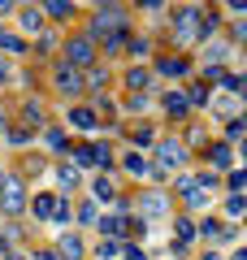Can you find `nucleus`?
<instances>
[{"instance_id":"1","label":"nucleus","mask_w":247,"mask_h":260,"mask_svg":"<svg viewBox=\"0 0 247 260\" xmlns=\"http://www.w3.org/2000/svg\"><path fill=\"white\" fill-rule=\"evenodd\" d=\"M82 35L91 39V44H100V39H109V35H130L126 5H96V18H91V26L82 30Z\"/></svg>"},{"instance_id":"2","label":"nucleus","mask_w":247,"mask_h":260,"mask_svg":"<svg viewBox=\"0 0 247 260\" xmlns=\"http://www.w3.org/2000/svg\"><path fill=\"white\" fill-rule=\"evenodd\" d=\"M26 178L18 174V169H9V174H5V169H0V213L5 217H22L26 213Z\"/></svg>"},{"instance_id":"3","label":"nucleus","mask_w":247,"mask_h":260,"mask_svg":"<svg viewBox=\"0 0 247 260\" xmlns=\"http://www.w3.org/2000/svg\"><path fill=\"white\" fill-rule=\"evenodd\" d=\"M152 169L156 174H178V169L191 160V148H187L182 139H156V148H152Z\"/></svg>"},{"instance_id":"4","label":"nucleus","mask_w":247,"mask_h":260,"mask_svg":"<svg viewBox=\"0 0 247 260\" xmlns=\"http://www.w3.org/2000/svg\"><path fill=\"white\" fill-rule=\"evenodd\" d=\"M96 61H100V48H96L87 35H70V39L61 44V65L78 70V74H82V70H91Z\"/></svg>"},{"instance_id":"5","label":"nucleus","mask_w":247,"mask_h":260,"mask_svg":"<svg viewBox=\"0 0 247 260\" xmlns=\"http://www.w3.org/2000/svg\"><path fill=\"white\" fill-rule=\"evenodd\" d=\"M200 18H204V5H182V9H169V35H174V44H195Z\"/></svg>"},{"instance_id":"6","label":"nucleus","mask_w":247,"mask_h":260,"mask_svg":"<svg viewBox=\"0 0 247 260\" xmlns=\"http://www.w3.org/2000/svg\"><path fill=\"white\" fill-rule=\"evenodd\" d=\"M52 91L65 95V100H74V95H87V87H82V74H78V70L52 61Z\"/></svg>"},{"instance_id":"7","label":"nucleus","mask_w":247,"mask_h":260,"mask_svg":"<svg viewBox=\"0 0 247 260\" xmlns=\"http://www.w3.org/2000/svg\"><path fill=\"white\" fill-rule=\"evenodd\" d=\"M13 13H18V26L26 30V35H35V39L48 35V22H44V13H39V5H18Z\"/></svg>"},{"instance_id":"8","label":"nucleus","mask_w":247,"mask_h":260,"mask_svg":"<svg viewBox=\"0 0 247 260\" xmlns=\"http://www.w3.org/2000/svg\"><path fill=\"white\" fill-rule=\"evenodd\" d=\"M165 213H169V195H165V191H143V195H139V217H143V221L165 217Z\"/></svg>"},{"instance_id":"9","label":"nucleus","mask_w":247,"mask_h":260,"mask_svg":"<svg viewBox=\"0 0 247 260\" xmlns=\"http://www.w3.org/2000/svg\"><path fill=\"white\" fill-rule=\"evenodd\" d=\"M70 126L82 130V135H91V130H100V117H96L91 104H70Z\"/></svg>"},{"instance_id":"10","label":"nucleus","mask_w":247,"mask_h":260,"mask_svg":"<svg viewBox=\"0 0 247 260\" xmlns=\"http://www.w3.org/2000/svg\"><path fill=\"white\" fill-rule=\"evenodd\" d=\"M208 160H212V174H230L234 169V148L230 143H208Z\"/></svg>"},{"instance_id":"11","label":"nucleus","mask_w":247,"mask_h":260,"mask_svg":"<svg viewBox=\"0 0 247 260\" xmlns=\"http://www.w3.org/2000/svg\"><path fill=\"white\" fill-rule=\"evenodd\" d=\"M156 74H165V78H187V74H191V61L178 56V52H169V56L156 61Z\"/></svg>"},{"instance_id":"12","label":"nucleus","mask_w":247,"mask_h":260,"mask_svg":"<svg viewBox=\"0 0 247 260\" xmlns=\"http://www.w3.org/2000/svg\"><path fill=\"white\" fill-rule=\"evenodd\" d=\"M178 195H182V204H187V208H204V204H212L208 191H200V186H195V178H178Z\"/></svg>"},{"instance_id":"13","label":"nucleus","mask_w":247,"mask_h":260,"mask_svg":"<svg viewBox=\"0 0 247 260\" xmlns=\"http://www.w3.org/2000/svg\"><path fill=\"white\" fill-rule=\"evenodd\" d=\"M126 225H130V217L126 213H121V208H117V213H113V217H100V234H104V239H126Z\"/></svg>"},{"instance_id":"14","label":"nucleus","mask_w":247,"mask_h":260,"mask_svg":"<svg viewBox=\"0 0 247 260\" xmlns=\"http://www.w3.org/2000/svg\"><path fill=\"white\" fill-rule=\"evenodd\" d=\"M161 109L169 113V117H187V113H191V104H187L182 87H174V91H165V95H161Z\"/></svg>"},{"instance_id":"15","label":"nucleus","mask_w":247,"mask_h":260,"mask_svg":"<svg viewBox=\"0 0 247 260\" xmlns=\"http://www.w3.org/2000/svg\"><path fill=\"white\" fill-rule=\"evenodd\" d=\"M52 204H56L52 191H39V195H30V200H26V208H30L35 221H48V217H52Z\"/></svg>"},{"instance_id":"16","label":"nucleus","mask_w":247,"mask_h":260,"mask_svg":"<svg viewBox=\"0 0 247 260\" xmlns=\"http://www.w3.org/2000/svg\"><path fill=\"white\" fill-rule=\"evenodd\" d=\"M147 83H152V70H143V65H130V70H126L130 95H147Z\"/></svg>"},{"instance_id":"17","label":"nucleus","mask_w":247,"mask_h":260,"mask_svg":"<svg viewBox=\"0 0 247 260\" xmlns=\"http://www.w3.org/2000/svg\"><path fill=\"white\" fill-rule=\"evenodd\" d=\"M130 143H135V152L156 148V126H152V121H139V126L130 130Z\"/></svg>"},{"instance_id":"18","label":"nucleus","mask_w":247,"mask_h":260,"mask_svg":"<svg viewBox=\"0 0 247 260\" xmlns=\"http://www.w3.org/2000/svg\"><path fill=\"white\" fill-rule=\"evenodd\" d=\"M70 165L78 169V174H82V169H96V148H91V143H74V148H70Z\"/></svg>"},{"instance_id":"19","label":"nucleus","mask_w":247,"mask_h":260,"mask_svg":"<svg viewBox=\"0 0 247 260\" xmlns=\"http://www.w3.org/2000/svg\"><path fill=\"white\" fill-rule=\"evenodd\" d=\"M82 251H87V247H82V239H78V234H61V243H56V256H61V260H82Z\"/></svg>"},{"instance_id":"20","label":"nucleus","mask_w":247,"mask_h":260,"mask_svg":"<svg viewBox=\"0 0 247 260\" xmlns=\"http://www.w3.org/2000/svg\"><path fill=\"white\" fill-rule=\"evenodd\" d=\"M121 165H126V169H130V174H135V178H156L152 160H147L143 152H126V160H121Z\"/></svg>"},{"instance_id":"21","label":"nucleus","mask_w":247,"mask_h":260,"mask_svg":"<svg viewBox=\"0 0 247 260\" xmlns=\"http://www.w3.org/2000/svg\"><path fill=\"white\" fill-rule=\"evenodd\" d=\"M39 13H44V22H70L74 18V5H65V0H48V5H39Z\"/></svg>"},{"instance_id":"22","label":"nucleus","mask_w":247,"mask_h":260,"mask_svg":"<svg viewBox=\"0 0 247 260\" xmlns=\"http://www.w3.org/2000/svg\"><path fill=\"white\" fill-rule=\"evenodd\" d=\"M5 143H9V148H30V143H35V130H26V126L18 121V126L5 130Z\"/></svg>"},{"instance_id":"23","label":"nucleus","mask_w":247,"mask_h":260,"mask_svg":"<svg viewBox=\"0 0 247 260\" xmlns=\"http://www.w3.org/2000/svg\"><path fill=\"white\" fill-rule=\"evenodd\" d=\"M22 117H26V121H22L26 130H44V109H39V100H26V104H22Z\"/></svg>"},{"instance_id":"24","label":"nucleus","mask_w":247,"mask_h":260,"mask_svg":"<svg viewBox=\"0 0 247 260\" xmlns=\"http://www.w3.org/2000/svg\"><path fill=\"white\" fill-rule=\"evenodd\" d=\"M0 52H13V56H22V52H30V44L22 35H9V30H0Z\"/></svg>"},{"instance_id":"25","label":"nucleus","mask_w":247,"mask_h":260,"mask_svg":"<svg viewBox=\"0 0 247 260\" xmlns=\"http://www.w3.org/2000/svg\"><path fill=\"white\" fill-rule=\"evenodd\" d=\"M191 239H195V221H191V217H178V225H174V243H178V247H191Z\"/></svg>"},{"instance_id":"26","label":"nucleus","mask_w":247,"mask_h":260,"mask_svg":"<svg viewBox=\"0 0 247 260\" xmlns=\"http://www.w3.org/2000/svg\"><path fill=\"white\" fill-rule=\"evenodd\" d=\"M182 95H187V104H191V109H204V104L212 100V95H208V87H204V83H191V87H182Z\"/></svg>"},{"instance_id":"27","label":"nucleus","mask_w":247,"mask_h":260,"mask_svg":"<svg viewBox=\"0 0 247 260\" xmlns=\"http://www.w3.org/2000/svg\"><path fill=\"white\" fill-rule=\"evenodd\" d=\"M48 221H56V225H70V221H74V208H70V200H65V195H56L52 217H48Z\"/></svg>"},{"instance_id":"28","label":"nucleus","mask_w":247,"mask_h":260,"mask_svg":"<svg viewBox=\"0 0 247 260\" xmlns=\"http://www.w3.org/2000/svg\"><path fill=\"white\" fill-rule=\"evenodd\" d=\"M126 39H130V35H109V39H100L96 48H104L109 56H121V52H126Z\"/></svg>"},{"instance_id":"29","label":"nucleus","mask_w":247,"mask_h":260,"mask_svg":"<svg viewBox=\"0 0 247 260\" xmlns=\"http://www.w3.org/2000/svg\"><path fill=\"white\" fill-rule=\"evenodd\" d=\"M91 191H96V200H100V204H109V200H113V178H109V174H100Z\"/></svg>"},{"instance_id":"30","label":"nucleus","mask_w":247,"mask_h":260,"mask_svg":"<svg viewBox=\"0 0 247 260\" xmlns=\"http://www.w3.org/2000/svg\"><path fill=\"white\" fill-rule=\"evenodd\" d=\"M243 208H247V195H226V217H230V221H238Z\"/></svg>"},{"instance_id":"31","label":"nucleus","mask_w":247,"mask_h":260,"mask_svg":"<svg viewBox=\"0 0 247 260\" xmlns=\"http://www.w3.org/2000/svg\"><path fill=\"white\" fill-rule=\"evenodd\" d=\"M226 186H230V195H243V186H247V174H243V169H230V174H226Z\"/></svg>"},{"instance_id":"32","label":"nucleus","mask_w":247,"mask_h":260,"mask_svg":"<svg viewBox=\"0 0 247 260\" xmlns=\"http://www.w3.org/2000/svg\"><path fill=\"white\" fill-rule=\"evenodd\" d=\"M126 52H130V56H147V52H152V39H147V35H143V39H139V35L126 39Z\"/></svg>"},{"instance_id":"33","label":"nucleus","mask_w":247,"mask_h":260,"mask_svg":"<svg viewBox=\"0 0 247 260\" xmlns=\"http://www.w3.org/2000/svg\"><path fill=\"white\" fill-rule=\"evenodd\" d=\"M238 139H243V117H230L226 121V139L221 143H238Z\"/></svg>"},{"instance_id":"34","label":"nucleus","mask_w":247,"mask_h":260,"mask_svg":"<svg viewBox=\"0 0 247 260\" xmlns=\"http://www.w3.org/2000/svg\"><path fill=\"white\" fill-rule=\"evenodd\" d=\"M56 174H61V186H78V182H82V174H78L74 165H61Z\"/></svg>"},{"instance_id":"35","label":"nucleus","mask_w":247,"mask_h":260,"mask_svg":"<svg viewBox=\"0 0 247 260\" xmlns=\"http://www.w3.org/2000/svg\"><path fill=\"white\" fill-rule=\"evenodd\" d=\"M113 256H121V243L117 239H100V260H113Z\"/></svg>"},{"instance_id":"36","label":"nucleus","mask_w":247,"mask_h":260,"mask_svg":"<svg viewBox=\"0 0 247 260\" xmlns=\"http://www.w3.org/2000/svg\"><path fill=\"white\" fill-rule=\"evenodd\" d=\"M65 143H70V139H65V130H56V126H48V148H52V152H61Z\"/></svg>"},{"instance_id":"37","label":"nucleus","mask_w":247,"mask_h":260,"mask_svg":"<svg viewBox=\"0 0 247 260\" xmlns=\"http://www.w3.org/2000/svg\"><path fill=\"white\" fill-rule=\"evenodd\" d=\"M247 39V22L238 18V22H230V44H243Z\"/></svg>"},{"instance_id":"38","label":"nucleus","mask_w":247,"mask_h":260,"mask_svg":"<svg viewBox=\"0 0 247 260\" xmlns=\"http://www.w3.org/2000/svg\"><path fill=\"white\" fill-rule=\"evenodd\" d=\"M30 52H35V56H48V52H52V35H39L35 44H30Z\"/></svg>"},{"instance_id":"39","label":"nucleus","mask_w":247,"mask_h":260,"mask_svg":"<svg viewBox=\"0 0 247 260\" xmlns=\"http://www.w3.org/2000/svg\"><path fill=\"white\" fill-rule=\"evenodd\" d=\"M147 104H152V95H130L126 109H130V113H147Z\"/></svg>"},{"instance_id":"40","label":"nucleus","mask_w":247,"mask_h":260,"mask_svg":"<svg viewBox=\"0 0 247 260\" xmlns=\"http://www.w3.org/2000/svg\"><path fill=\"white\" fill-rule=\"evenodd\" d=\"M221 87H226V91H243V78H238V74H230V70H226V78H221Z\"/></svg>"},{"instance_id":"41","label":"nucleus","mask_w":247,"mask_h":260,"mask_svg":"<svg viewBox=\"0 0 247 260\" xmlns=\"http://www.w3.org/2000/svg\"><path fill=\"white\" fill-rule=\"evenodd\" d=\"M78 221L91 225V221H96V204H82V208H78Z\"/></svg>"},{"instance_id":"42","label":"nucleus","mask_w":247,"mask_h":260,"mask_svg":"<svg viewBox=\"0 0 247 260\" xmlns=\"http://www.w3.org/2000/svg\"><path fill=\"white\" fill-rule=\"evenodd\" d=\"M35 260H61V256H56L52 247H44V251H35Z\"/></svg>"},{"instance_id":"43","label":"nucleus","mask_w":247,"mask_h":260,"mask_svg":"<svg viewBox=\"0 0 247 260\" xmlns=\"http://www.w3.org/2000/svg\"><path fill=\"white\" fill-rule=\"evenodd\" d=\"M9 83V61H0V87Z\"/></svg>"},{"instance_id":"44","label":"nucleus","mask_w":247,"mask_h":260,"mask_svg":"<svg viewBox=\"0 0 247 260\" xmlns=\"http://www.w3.org/2000/svg\"><path fill=\"white\" fill-rule=\"evenodd\" d=\"M126 260H147V256H143L139 247H126Z\"/></svg>"},{"instance_id":"45","label":"nucleus","mask_w":247,"mask_h":260,"mask_svg":"<svg viewBox=\"0 0 247 260\" xmlns=\"http://www.w3.org/2000/svg\"><path fill=\"white\" fill-rule=\"evenodd\" d=\"M5 130H9V117H5V104H0V135H5Z\"/></svg>"},{"instance_id":"46","label":"nucleus","mask_w":247,"mask_h":260,"mask_svg":"<svg viewBox=\"0 0 247 260\" xmlns=\"http://www.w3.org/2000/svg\"><path fill=\"white\" fill-rule=\"evenodd\" d=\"M230 260H247V251H243V247H234V251H230Z\"/></svg>"},{"instance_id":"47","label":"nucleus","mask_w":247,"mask_h":260,"mask_svg":"<svg viewBox=\"0 0 247 260\" xmlns=\"http://www.w3.org/2000/svg\"><path fill=\"white\" fill-rule=\"evenodd\" d=\"M204 260H221V256H217V251H204Z\"/></svg>"},{"instance_id":"48","label":"nucleus","mask_w":247,"mask_h":260,"mask_svg":"<svg viewBox=\"0 0 247 260\" xmlns=\"http://www.w3.org/2000/svg\"><path fill=\"white\" fill-rule=\"evenodd\" d=\"M0 30H5V22H0Z\"/></svg>"}]
</instances>
